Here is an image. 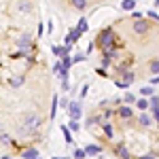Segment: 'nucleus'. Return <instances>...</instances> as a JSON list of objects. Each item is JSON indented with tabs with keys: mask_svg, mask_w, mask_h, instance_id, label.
I'll use <instances>...</instances> for the list:
<instances>
[{
	"mask_svg": "<svg viewBox=\"0 0 159 159\" xmlns=\"http://www.w3.org/2000/svg\"><path fill=\"white\" fill-rule=\"evenodd\" d=\"M76 30H79L81 34H83V32H87V19H85V17H81V19H79V25H76Z\"/></svg>",
	"mask_w": 159,
	"mask_h": 159,
	"instance_id": "nucleus-16",
	"label": "nucleus"
},
{
	"mask_svg": "<svg viewBox=\"0 0 159 159\" xmlns=\"http://www.w3.org/2000/svg\"><path fill=\"white\" fill-rule=\"evenodd\" d=\"M147 15L151 19H159V13H155V11H147Z\"/></svg>",
	"mask_w": 159,
	"mask_h": 159,
	"instance_id": "nucleus-31",
	"label": "nucleus"
},
{
	"mask_svg": "<svg viewBox=\"0 0 159 159\" xmlns=\"http://www.w3.org/2000/svg\"><path fill=\"white\" fill-rule=\"evenodd\" d=\"M85 153H87V157H89V155H100V153H102V147H100V144H87Z\"/></svg>",
	"mask_w": 159,
	"mask_h": 159,
	"instance_id": "nucleus-7",
	"label": "nucleus"
},
{
	"mask_svg": "<svg viewBox=\"0 0 159 159\" xmlns=\"http://www.w3.org/2000/svg\"><path fill=\"white\" fill-rule=\"evenodd\" d=\"M151 72L159 74V60H153V61H151Z\"/></svg>",
	"mask_w": 159,
	"mask_h": 159,
	"instance_id": "nucleus-24",
	"label": "nucleus"
},
{
	"mask_svg": "<svg viewBox=\"0 0 159 159\" xmlns=\"http://www.w3.org/2000/svg\"><path fill=\"white\" fill-rule=\"evenodd\" d=\"M140 159H155V155H153V153H147V155H142Z\"/></svg>",
	"mask_w": 159,
	"mask_h": 159,
	"instance_id": "nucleus-35",
	"label": "nucleus"
},
{
	"mask_svg": "<svg viewBox=\"0 0 159 159\" xmlns=\"http://www.w3.org/2000/svg\"><path fill=\"white\" fill-rule=\"evenodd\" d=\"M19 11H30V4L28 2H19Z\"/></svg>",
	"mask_w": 159,
	"mask_h": 159,
	"instance_id": "nucleus-28",
	"label": "nucleus"
},
{
	"mask_svg": "<svg viewBox=\"0 0 159 159\" xmlns=\"http://www.w3.org/2000/svg\"><path fill=\"white\" fill-rule=\"evenodd\" d=\"M155 7H159V0H155Z\"/></svg>",
	"mask_w": 159,
	"mask_h": 159,
	"instance_id": "nucleus-37",
	"label": "nucleus"
},
{
	"mask_svg": "<svg viewBox=\"0 0 159 159\" xmlns=\"http://www.w3.org/2000/svg\"><path fill=\"white\" fill-rule=\"evenodd\" d=\"M134 7H136V0H123L121 2L123 11H134Z\"/></svg>",
	"mask_w": 159,
	"mask_h": 159,
	"instance_id": "nucleus-12",
	"label": "nucleus"
},
{
	"mask_svg": "<svg viewBox=\"0 0 159 159\" xmlns=\"http://www.w3.org/2000/svg\"><path fill=\"white\" fill-rule=\"evenodd\" d=\"M102 66H104V68H106V66H110V60H108V57H104V60H102Z\"/></svg>",
	"mask_w": 159,
	"mask_h": 159,
	"instance_id": "nucleus-36",
	"label": "nucleus"
},
{
	"mask_svg": "<svg viewBox=\"0 0 159 159\" xmlns=\"http://www.w3.org/2000/svg\"><path fill=\"white\" fill-rule=\"evenodd\" d=\"M21 83H24V76H15V79L11 81V85H13V87H19Z\"/></svg>",
	"mask_w": 159,
	"mask_h": 159,
	"instance_id": "nucleus-27",
	"label": "nucleus"
},
{
	"mask_svg": "<svg viewBox=\"0 0 159 159\" xmlns=\"http://www.w3.org/2000/svg\"><path fill=\"white\" fill-rule=\"evenodd\" d=\"M17 47H19V55H21V53H28V51L32 49V45H30V34H24V36L19 38Z\"/></svg>",
	"mask_w": 159,
	"mask_h": 159,
	"instance_id": "nucleus-4",
	"label": "nucleus"
},
{
	"mask_svg": "<svg viewBox=\"0 0 159 159\" xmlns=\"http://www.w3.org/2000/svg\"><path fill=\"white\" fill-rule=\"evenodd\" d=\"M104 136H106V138H112V136H115V129H112L110 123H104Z\"/></svg>",
	"mask_w": 159,
	"mask_h": 159,
	"instance_id": "nucleus-18",
	"label": "nucleus"
},
{
	"mask_svg": "<svg viewBox=\"0 0 159 159\" xmlns=\"http://www.w3.org/2000/svg\"><path fill=\"white\" fill-rule=\"evenodd\" d=\"M134 30L138 32V34H142V32H147V30H148L147 21H144V19H140V21H136V24H134Z\"/></svg>",
	"mask_w": 159,
	"mask_h": 159,
	"instance_id": "nucleus-9",
	"label": "nucleus"
},
{
	"mask_svg": "<svg viewBox=\"0 0 159 159\" xmlns=\"http://www.w3.org/2000/svg\"><path fill=\"white\" fill-rule=\"evenodd\" d=\"M117 112H119V117H123V119H129V117L134 115V110L129 108V106H121V108L117 110Z\"/></svg>",
	"mask_w": 159,
	"mask_h": 159,
	"instance_id": "nucleus-10",
	"label": "nucleus"
},
{
	"mask_svg": "<svg viewBox=\"0 0 159 159\" xmlns=\"http://www.w3.org/2000/svg\"><path fill=\"white\" fill-rule=\"evenodd\" d=\"M61 132H64L66 142H72V132H70V127H68V125H66V127H61Z\"/></svg>",
	"mask_w": 159,
	"mask_h": 159,
	"instance_id": "nucleus-20",
	"label": "nucleus"
},
{
	"mask_svg": "<svg viewBox=\"0 0 159 159\" xmlns=\"http://www.w3.org/2000/svg\"><path fill=\"white\" fill-rule=\"evenodd\" d=\"M151 85H153V87H155V85H159V74H157V76H153V79H151Z\"/></svg>",
	"mask_w": 159,
	"mask_h": 159,
	"instance_id": "nucleus-33",
	"label": "nucleus"
},
{
	"mask_svg": "<svg viewBox=\"0 0 159 159\" xmlns=\"http://www.w3.org/2000/svg\"><path fill=\"white\" fill-rule=\"evenodd\" d=\"M53 159H66V157H53Z\"/></svg>",
	"mask_w": 159,
	"mask_h": 159,
	"instance_id": "nucleus-38",
	"label": "nucleus"
},
{
	"mask_svg": "<svg viewBox=\"0 0 159 159\" xmlns=\"http://www.w3.org/2000/svg\"><path fill=\"white\" fill-rule=\"evenodd\" d=\"M85 157H87L85 148H76V151H74V159H85Z\"/></svg>",
	"mask_w": 159,
	"mask_h": 159,
	"instance_id": "nucleus-22",
	"label": "nucleus"
},
{
	"mask_svg": "<svg viewBox=\"0 0 159 159\" xmlns=\"http://www.w3.org/2000/svg\"><path fill=\"white\" fill-rule=\"evenodd\" d=\"M79 38H81V32H79V30L74 28L72 32H70V34L66 36V45H70V47H72V45L76 43V40H79Z\"/></svg>",
	"mask_w": 159,
	"mask_h": 159,
	"instance_id": "nucleus-6",
	"label": "nucleus"
},
{
	"mask_svg": "<svg viewBox=\"0 0 159 159\" xmlns=\"http://www.w3.org/2000/svg\"><path fill=\"white\" fill-rule=\"evenodd\" d=\"M112 38H115V32L110 30V28H106V30H102L98 36V45L100 47H104V49H108L110 43H112Z\"/></svg>",
	"mask_w": 159,
	"mask_h": 159,
	"instance_id": "nucleus-2",
	"label": "nucleus"
},
{
	"mask_svg": "<svg viewBox=\"0 0 159 159\" xmlns=\"http://www.w3.org/2000/svg\"><path fill=\"white\" fill-rule=\"evenodd\" d=\"M140 93H142V96H155V93H153V85H142L140 87Z\"/></svg>",
	"mask_w": 159,
	"mask_h": 159,
	"instance_id": "nucleus-17",
	"label": "nucleus"
},
{
	"mask_svg": "<svg viewBox=\"0 0 159 159\" xmlns=\"http://www.w3.org/2000/svg\"><path fill=\"white\" fill-rule=\"evenodd\" d=\"M40 123H43L40 115H36V112H30V115H25V121H24V125H21V134L25 136V134H34V132H38Z\"/></svg>",
	"mask_w": 159,
	"mask_h": 159,
	"instance_id": "nucleus-1",
	"label": "nucleus"
},
{
	"mask_svg": "<svg viewBox=\"0 0 159 159\" xmlns=\"http://www.w3.org/2000/svg\"><path fill=\"white\" fill-rule=\"evenodd\" d=\"M140 125H144V127H148V125H151V117L142 112V115H140Z\"/></svg>",
	"mask_w": 159,
	"mask_h": 159,
	"instance_id": "nucleus-21",
	"label": "nucleus"
},
{
	"mask_svg": "<svg viewBox=\"0 0 159 159\" xmlns=\"http://www.w3.org/2000/svg\"><path fill=\"white\" fill-rule=\"evenodd\" d=\"M151 108H159V96H151Z\"/></svg>",
	"mask_w": 159,
	"mask_h": 159,
	"instance_id": "nucleus-25",
	"label": "nucleus"
},
{
	"mask_svg": "<svg viewBox=\"0 0 159 159\" xmlns=\"http://www.w3.org/2000/svg\"><path fill=\"white\" fill-rule=\"evenodd\" d=\"M148 106H151V102H148V100H144V98H138V102H136V108H140L142 112H144V110H147Z\"/></svg>",
	"mask_w": 159,
	"mask_h": 159,
	"instance_id": "nucleus-11",
	"label": "nucleus"
},
{
	"mask_svg": "<svg viewBox=\"0 0 159 159\" xmlns=\"http://www.w3.org/2000/svg\"><path fill=\"white\" fill-rule=\"evenodd\" d=\"M68 127H70V132H79V129H81L79 121H72V119H70V123H68Z\"/></svg>",
	"mask_w": 159,
	"mask_h": 159,
	"instance_id": "nucleus-23",
	"label": "nucleus"
},
{
	"mask_svg": "<svg viewBox=\"0 0 159 159\" xmlns=\"http://www.w3.org/2000/svg\"><path fill=\"white\" fill-rule=\"evenodd\" d=\"M87 91H89V87H83V89H81V98H85V96H87Z\"/></svg>",
	"mask_w": 159,
	"mask_h": 159,
	"instance_id": "nucleus-34",
	"label": "nucleus"
},
{
	"mask_svg": "<svg viewBox=\"0 0 159 159\" xmlns=\"http://www.w3.org/2000/svg\"><path fill=\"white\" fill-rule=\"evenodd\" d=\"M72 64H74V60H72V57H70V55H66V57H61V66H64L66 70H68V68H70Z\"/></svg>",
	"mask_w": 159,
	"mask_h": 159,
	"instance_id": "nucleus-19",
	"label": "nucleus"
},
{
	"mask_svg": "<svg viewBox=\"0 0 159 159\" xmlns=\"http://www.w3.org/2000/svg\"><path fill=\"white\" fill-rule=\"evenodd\" d=\"M11 142V138L7 136V132H2V144H9Z\"/></svg>",
	"mask_w": 159,
	"mask_h": 159,
	"instance_id": "nucleus-32",
	"label": "nucleus"
},
{
	"mask_svg": "<svg viewBox=\"0 0 159 159\" xmlns=\"http://www.w3.org/2000/svg\"><path fill=\"white\" fill-rule=\"evenodd\" d=\"M72 60H74V64H76V61H83V60H85V55H83V53H76Z\"/></svg>",
	"mask_w": 159,
	"mask_h": 159,
	"instance_id": "nucleus-29",
	"label": "nucleus"
},
{
	"mask_svg": "<svg viewBox=\"0 0 159 159\" xmlns=\"http://www.w3.org/2000/svg\"><path fill=\"white\" fill-rule=\"evenodd\" d=\"M68 115H70V119H72V121H79V119L83 117L81 104H79V102H70V106H68Z\"/></svg>",
	"mask_w": 159,
	"mask_h": 159,
	"instance_id": "nucleus-3",
	"label": "nucleus"
},
{
	"mask_svg": "<svg viewBox=\"0 0 159 159\" xmlns=\"http://www.w3.org/2000/svg\"><path fill=\"white\" fill-rule=\"evenodd\" d=\"M132 15H134L136 21H140V19H142V13H140V11H132Z\"/></svg>",
	"mask_w": 159,
	"mask_h": 159,
	"instance_id": "nucleus-30",
	"label": "nucleus"
},
{
	"mask_svg": "<svg viewBox=\"0 0 159 159\" xmlns=\"http://www.w3.org/2000/svg\"><path fill=\"white\" fill-rule=\"evenodd\" d=\"M21 155H24V159H38V148H25Z\"/></svg>",
	"mask_w": 159,
	"mask_h": 159,
	"instance_id": "nucleus-8",
	"label": "nucleus"
},
{
	"mask_svg": "<svg viewBox=\"0 0 159 159\" xmlns=\"http://www.w3.org/2000/svg\"><path fill=\"white\" fill-rule=\"evenodd\" d=\"M157 123H159V121H157Z\"/></svg>",
	"mask_w": 159,
	"mask_h": 159,
	"instance_id": "nucleus-39",
	"label": "nucleus"
},
{
	"mask_svg": "<svg viewBox=\"0 0 159 159\" xmlns=\"http://www.w3.org/2000/svg\"><path fill=\"white\" fill-rule=\"evenodd\" d=\"M72 4H74V7H76V9H85L87 0H72Z\"/></svg>",
	"mask_w": 159,
	"mask_h": 159,
	"instance_id": "nucleus-26",
	"label": "nucleus"
},
{
	"mask_svg": "<svg viewBox=\"0 0 159 159\" xmlns=\"http://www.w3.org/2000/svg\"><path fill=\"white\" fill-rule=\"evenodd\" d=\"M115 151H117V155H119V159H129V151H127L125 147H117Z\"/></svg>",
	"mask_w": 159,
	"mask_h": 159,
	"instance_id": "nucleus-13",
	"label": "nucleus"
},
{
	"mask_svg": "<svg viewBox=\"0 0 159 159\" xmlns=\"http://www.w3.org/2000/svg\"><path fill=\"white\" fill-rule=\"evenodd\" d=\"M123 102L129 106V104H136V102H138V98H136L134 93H125V96H123Z\"/></svg>",
	"mask_w": 159,
	"mask_h": 159,
	"instance_id": "nucleus-15",
	"label": "nucleus"
},
{
	"mask_svg": "<svg viewBox=\"0 0 159 159\" xmlns=\"http://www.w3.org/2000/svg\"><path fill=\"white\" fill-rule=\"evenodd\" d=\"M57 100H60V96H53V102H51V115H49L51 119L57 115Z\"/></svg>",
	"mask_w": 159,
	"mask_h": 159,
	"instance_id": "nucleus-14",
	"label": "nucleus"
},
{
	"mask_svg": "<svg viewBox=\"0 0 159 159\" xmlns=\"http://www.w3.org/2000/svg\"><path fill=\"white\" fill-rule=\"evenodd\" d=\"M132 83H134V72H125V74H123V79H121V81H117L115 85L121 87V89H125V87H129Z\"/></svg>",
	"mask_w": 159,
	"mask_h": 159,
	"instance_id": "nucleus-5",
	"label": "nucleus"
}]
</instances>
